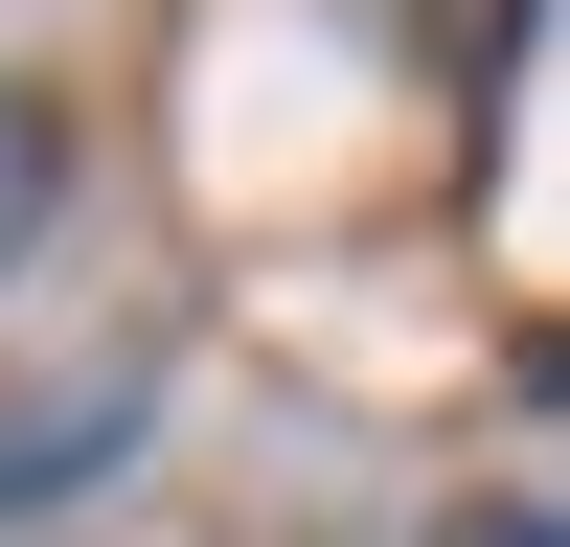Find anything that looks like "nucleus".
<instances>
[{
    "label": "nucleus",
    "instance_id": "nucleus-1",
    "mask_svg": "<svg viewBox=\"0 0 570 547\" xmlns=\"http://www.w3.org/2000/svg\"><path fill=\"white\" fill-rule=\"evenodd\" d=\"M46 206H69V137H46V91H0V274L46 251Z\"/></svg>",
    "mask_w": 570,
    "mask_h": 547
},
{
    "label": "nucleus",
    "instance_id": "nucleus-2",
    "mask_svg": "<svg viewBox=\"0 0 570 547\" xmlns=\"http://www.w3.org/2000/svg\"><path fill=\"white\" fill-rule=\"evenodd\" d=\"M46 479H115V410H0V501H46Z\"/></svg>",
    "mask_w": 570,
    "mask_h": 547
},
{
    "label": "nucleus",
    "instance_id": "nucleus-3",
    "mask_svg": "<svg viewBox=\"0 0 570 547\" xmlns=\"http://www.w3.org/2000/svg\"><path fill=\"white\" fill-rule=\"evenodd\" d=\"M434 547H570V525H548V501H480V525H434Z\"/></svg>",
    "mask_w": 570,
    "mask_h": 547
}]
</instances>
